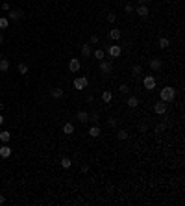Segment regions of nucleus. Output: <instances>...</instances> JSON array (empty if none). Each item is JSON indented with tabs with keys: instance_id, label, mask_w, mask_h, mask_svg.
<instances>
[{
	"instance_id": "f704fd0d",
	"label": "nucleus",
	"mask_w": 185,
	"mask_h": 206,
	"mask_svg": "<svg viewBox=\"0 0 185 206\" xmlns=\"http://www.w3.org/2000/svg\"><path fill=\"white\" fill-rule=\"evenodd\" d=\"M91 43L96 45V43H98V36H91Z\"/></svg>"
},
{
	"instance_id": "39448f33",
	"label": "nucleus",
	"mask_w": 185,
	"mask_h": 206,
	"mask_svg": "<svg viewBox=\"0 0 185 206\" xmlns=\"http://www.w3.org/2000/svg\"><path fill=\"white\" fill-rule=\"evenodd\" d=\"M80 67H81V63H80L78 58H72L71 61H68V71H71V73H78Z\"/></svg>"
},
{
	"instance_id": "ea45409f",
	"label": "nucleus",
	"mask_w": 185,
	"mask_h": 206,
	"mask_svg": "<svg viewBox=\"0 0 185 206\" xmlns=\"http://www.w3.org/2000/svg\"><path fill=\"white\" fill-rule=\"evenodd\" d=\"M4 43V36H2V33H0V45H2Z\"/></svg>"
},
{
	"instance_id": "20e7f679",
	"label": "nucleus",
	"mask_w": 185,
	"mask_h": 206,
	"mask_svg": "<svg viewBox=\"0 0 185 206\" xmlns=\"http://www.w3.org/2000/svg\"><path fill=\"white\" fill-rule=\"evenodd\" d=\"M100 71L104 74H109L113 71V63H111V61H107V59H100Z\"/></svg>"
},
{
	"instance_id": "bb28decb",
	"label": "nucleus",
	"mask_w": 185,
	"mask_h": 206,
	"mask_svg": "<svg viewBox=\"0 0 185 206\" xmlns=\"http://www.w3.org/2000/svg\"><path fill=\"white\" fill-rule=\"evenodd\" d=\"M89 121H93V125H98L100 115H98V113H89Z\"/></svg>"
},
{
	"instance_id": "423d86ee",
	"label": "nucleus",
	"mask_w": 185,
	"mask_h": 206,
	"mask_svg": "<svg viewBox=\"0 0 185 206\" xmlns=\"http://www.w3.org/2000/svg\"><path fill=\"white\" fill-rule=\"evenodd\" d=\"M120 52H122V49H120L119 45H111V46L107 49V54H109V56H111L113 59H115V58H119V56H120Z\"/></svg>"
},
{
	"instance_id": "f257e3e1",
	"label": "nucleus",
	"mask_w": 185,
	"mask_h": 206,
	"mask_svg": "<svg viewBox=\"0 0 185 206\" xmlns=\"http://www.w3.org/2000/svg\"><path fill=\"white\" fill-rule=\"evenodd\" d=\"M174 97H176V89H174L172 86L163 87V89H161V93H159V99H161L163 102H170V100H174Z\"/></svg>"
},
{
	"instance_id": "f3484780",
	"label": "nucleus",
	"mask_w": 185,
	"mask_h": 206,
	"mask_svg": "<svg viewBox=\"0 0 185 206\" xmlns=\"http://www.w3.org/2000/svg\"><path fill=\"white\" fill-rule=\"evenodd\" d=\"M71 165H72V160H71V158H61V167H63V169H71Z\"/></svg>"
},
{
	"instance_id": "9d476101",
	"label": "nucleus",
	"mask_w": 185,
	"mask_h": 206,
	"mask_svg": "<svg viewBox=\"0 0 185 206\" xmlns=\"http://www.w3.org/2000/svg\"><path fill=\"white\" fill-rule=\"evenodd\" d=\"M100 126L98 125H93L91 128H89V136H91V137H100Z\"/></svg>"
},
{
	"instance_id": "aec40b11",
	"label": "nucleus",
	"mask_w": 185,
	"mask_h": 206,
	"mask_svg": "<svg viewBox=\"0 0 185 206\" xmlns=\"http://www.w3.org/2000/svg\"><path fill=\"white\" fill-rule=\"evenodd\" d=\"M52 97L54 99H61V97H63V89H61V87H56V89H52Z\"/></svg>"
},
{
	"instance_id": "7c9ffc66",
	"label": "nucleus",
	"mask_w": 185,
	"mask_h": 206,
	"mask_svg": "<svg viewBox=\"0 0 185 206\" xmlns=\"http://www.w3.org/2000/svg\"><path fill=\"white\" fill-rule=\"evenodd\" d=\"M117 137H119V139H128V132H126V130H119Z\"/></svg>"
},
{
	"instance_id": "412c9836",
	"label": "nucleus",
	"mask_w": 185,
	"mask_h": 206,
	"mask_svg": "<svg viewBox=\"0 0 185 206\" xmlns=\"http://www.w3.org/2000/svg\"><path fill=\"white\" fill-rule=\"evenodd\" d=\"M111 99H113V93L111 91H104V93H102V100H104L106 104H107V102H111Z\"/></svg>"
},
{
	"instance_id": "1a4fd4ad",
	"label": "nucleus",
	"mask_w": 185,
	"mask_h": 206,
	"mask_svg": "<svg viewBox=\"0 0 185 206\" xmlns=\"http://www.w3.org/2000/svg\"><path fill=\"white\" fill-rule=\"evenodd\" d=\"M76 119H78L80 123H89V113L84 112V110H80V112L76 113Z\"/></svg>"
},
{
	"instance_id": "a19ab883",
	"label": "nucleus",
	"mask_w": 185,
	"mask_h": 206,
	"mask_svg": "<svg viewBox=\"0 0 185 206\" xmlns=\"http://www.w3.org/2000/svg\"><path fill=\"white\" fill-rule=\"evenodd\" d=\"M2 123H4V117H2V115H0V126H2Z\"/></svg>"
},
{
	"instance_id": "72a5a7b5",
	"label": "nucleus",
	"mask_w": 185,
	"mask_h": 206,
	"mask_svg": "<svg viewBox=\"0 0 185 206\" xmlns=\"http://www.w3.org/2000/svg\"><path fill=\"white\" fill-rule=\"evenodd\" d=\"M117 123H119L117 119H109V121H107V126H111V128H113V126H117Z\"/></svg>"
},
{
	"instance_id": "c9c22d12",
	"label": "nucleus",
	"mask_w": 185,
	"mask_h": 206,
	"mask_svg": "<svg viewBox=\"0 0 185 206\" xmlns=\"http://www.w3.org/2000/svg\"><path fill=\"white\" fill-rule=\"evenodd\" d=\"M2 9H6V11H9V4H8V2H4V4H2Z\"/></svg>"
},
{
	"instance_id": "7ed1b4c3",
	"label": "nucleus",
	"mask_w": 185,
	"mask_h": 206,
	"mask_svg": "<svg viewBox=\"0 0 185 206\" xmlns=\"http://www.w3.org/2000/svg\"><path fill=\"white\" fill-rule=\"evenodd\" d=\"M143 84H145V89H148V91H152V89H155V78L152 76V74H146L145 80H143Z\"/></svg>"
},
{
	"instance_id": "c756f323",
	"label": "nucleus",
	"mask_w": 185,
	"mask_h": 206,
	"mask_svg": "<svg viewBox=\"0 0 185 206\" xmlns=\"http://www.w3.org/2000/svg\"><path fill=\"white\" fill-rule=\"evenodd\" d=\"M119 91H120V93H124V95H128V93H130L128 84H120V86H119Z\"/></svg>"
},
{
	"instance_id": "4c0bfd02",
	"label": "nucleus",
	"mask_w": 185,
	"mask_h": 206,
	"mask_svg": "<svg viewBox=\"0 0 185 206\" xmlns=\"http://www.w3.org/2000/svg\"><path fill=\"white\" fill-rule=\"evenodd\" d=\"M148 2H150V0H139V4H143V6H146Z\"/></svg>"
},
{
	"instance_id": "58836bf2",
	"label": "nucleus",
	"mask_w": 185,
	"mask_h": 206,
	"mask_svg": "<svg viewBox=\"0 0 185 206\" xmlns=\"http://www.w3.org/2000/svg\"><path fill=\"white\" fill-rule=\"evenodd\" d=\"M4 202H6V197H4V195H0V204H4Z\"/></svg>"
},
{
	"instance_id": "a211bd4d",
	"label": "nucleus",
	"mask_w": 185,
	"mask_h": 206,
	"mask_svg": "<svg viewBox=\"0 0 185 206\" xmlns=\"http://www.w3.org/2000/svg\"><path fill=\"white\" fill-rule=\"evenodd\" d=\"M81 56H85V58L93 56V50H91V46H89V45H84V46H81Z\"/></svg>"
},
{
	"instance_id": "6e6552de",
	"label": "nucleus",
	"mask_w": 185,
	"mask_h": 206,
	"mask_svg": "<svg viewBox=\"0 0 185 206\" xmlns=\"http://www.w3.org/2000/svg\"><path fill=\"white\" fill-rule=\"evenodd\" d=\"M9 20H19V19H22V11L20 9H11L9 11V15H8Z\"/></svg>"
},
{
	"instance_id": "dca6fc26",
	"label": "nucleus",
	"mask_w": 185,
	"mask_h": 206,
	"mask_svg": "<svg viewBox=\"0 0 185 206\" xmlns=\"http://www.w3.org/2000/svg\"><path fill=\"white\" fill-rule=\"evenodd\" d=\"M120 36H122L120 30H117V28H115V30H109V37H111L113 41H119V39H120Z\"/></svg>"
},
{
	"instance_id": "2f4dec72",
	"label": "nucleus",
	"mask_w": 185,
	"mask_h": 206,
	"mask_svg": "<svg viewBox=\"0 0 185 206\" xmlns=\"http://www.w3.org/2000/svg\"><path fill=\"white\" fill-rule=\"evenodd\" d=\"M124 11H126V13H133V11H135V8H133L132 4H126V6H124Z\"/></svg>"
},
{
	"instance_id": "393cba45",
	"label": "nucleus",
	"mask_w": 185,
	"mask_h": 206,
	"mask_svg": "<svg viewBox=\"0 0 185 206\" xmlns=\"http://www.w3.org/2000/svg\"><path fill=\"white\" fill-rule=\"evenodd\" d=\"M8 26H9V19H8V17H0V28L6 30Z\"/></svg>"
},
{
	"instance_id": "f8f14e48",
	"label": "nucleus",
	"mask_w": 185,
	"mask_h": 206,
	"mask_svg": "<svg viewBox=\"0 0 185 206\" xmlns=\"http://www.w3.org/2000/svg\"><path fill=\"white\" fill-rule=\"evenodd\" d=\"M0 156H2V158H9L11 156V147L2 145V147H0Z\"/></svg>"
},
{
	"instance_id": "c85d7f7f",
	"label": "nucleus",
	"mask_w": 185,
	"mask_h": 206,
	"mask_svg": "<svg viewBox=\"0 0 185 206\" xmlns=\"http://www.w3.org/2000/svg\"><path fill=\"white\" fill-rule=\"evenodd\" d=\"M165 128H167V125H165V123H159V125L155 126V134H161V132H165Z\"/></svg>"
},
{
	"instance_id": "ddd939ff",
	"label": "nucleus",
	"mask_w": 185,
	"mask_h": 206,
	"mask_svg": "<svg viewBox=\"0 0 185 206\" xmlns=\"http://www.w3.org/2000/svg\"><path fill=\"white\" fill-rule=\"evenodd\" d=\"M135 13H137V15H141V17H146L148 15V8H146V6H143V4H139V6H137V9H135Z\"/></svg>"
},
{
	"instance_id": "4be33fe9",
	"label": "nucleus",
	"mask_w": 185,
	"mask_h": 206,
	"mask_svg": "<svg viewBox=\"0 0 185 206\" xmlns=\"http://www.w3.org/2000/svg\"><path fill=\"white\" fill-rule=\"evenodd\" d=\"M132 74H133V76H141V74H143V67L141 65H133L132 67Z\"/></svg>"
},
{
	"instance_id": "a878e982",
	"label": "nucleus",
	"mask_w": 185,
	"mask_h": 206,
	"mask_svg": "<svg viewBox=\"0 0 185 206\" xmlns=\"http://www.w3.org/2000/svg\"><path fill=\"white\" fill-rule=\"evenodd\" d=\"M168 45H170V41L167 37H159V49H167Z\"/></svg>"
},
{
	"instance_id": "79ce46f5",
	"label": "nucleus",
	"mask_w": 185,
	"mask_h": 206,
	"mask_svg": "<svg viewBox=\"0 0 185 206\" xmlns=\"http://www.w3.org/2000/svg\"><path fill=\"white\" fill-rule=\"evenodd\" d=\"M2 108H4V104H2V102H0V110H2Z\"/></svg>"
},
{
	"instance_id": "cd10ccee",
	"label": "nucleus",
	"mask_w": 185,
	"mask_h": 206,
	"mask_svg": "<svg viewBox=\"0 0 185 206\" xmlns=\"http://www.w3.org/2000/svg\"><path fill=\"white\" fill-rule=\"evenodd\" d=\"M19 73L20 74H28V65L26 63H19Z\"/></svg>"
},
{
	"instance_id": "6ab92c4d",
	"label": "nucleus",
	"mask_w": 185,
	"mask_h": 206,
	"mask_svg": "<svg viewBox=\"0 0 185 206\" xmlns=\"http://www.w3.org/2000/svg\"><path fill=\"white\" fill-rule=\"evenodd\" d=\"M93 56H94V58H96V59L100 61V59H104V56H106V52H104V50H102V49H96V50H93Z\"/></svg>"
},
{
	"instance_id": "5701e85b",
	"label": "nucleus",
	"mask_w": 185,
	"mask_h": 206,
	"mask_svg": "<svg viewBox=\"0 0 185 206\" xmlns=\"http://www.w3.org/2000/svg\"><path fill=\"white\" fill-rule=\"evenodd\" d=\"M0 139H2L4 143H8V141L11 139V134L8 132V130H4V132H0Z\"/></svg>"
},
{
	"instance_id": "37998d69",
	"label": "nucleus",
	"mask_w": 185,
	"mask_h": 206,
	"mask_svg": "<svg viewBox=\"0 0 185 206\" xmlns=\"http://www.w3.org/2000/svg\"><path fill=\"white\" fill-rule=\"evenodd\" d=\"M0 59H2V52H0Z\"/></svg>"
},
{
	"instance_id": "473e14b6",
	"label": "nucleus",
	"mask_w": 185,
	"mask_h": 206,
	"mask_svg": "<svg viewBox=\"0 0 185 206\" xmlns=\"http://www.w3.org/2000/svg\"><path fill=\"white\" fill-rule=\"evenodd\" d=\"M115 20H117V15H115V13H109L107 15V22H115Z\"/></svg>"
},
{
	"instance_id": "e433bc0d",
	"label": "nucleus",
	"mask_w": 185,
	"mask_h": 206,
	"mask_svg": "<svg viewBox=\"0 0 185 206\" xmlns=\"http://www.w3.org/2000/svg\"><path fill=\"white\" fill-rule=\"evenodd\" d=\"M87 171H89V165H87V163H85V165H81V173H87Z\"/></svg>"
},
{
	"instance_id": "f03ea898",
	"label": "nucleus",
	"mask_w": 185,
	"mask_h": 206,
	"mask_svg": "<svg viewBox=\"0 0 185 206\" xmlns=\"http://www.w3.org/2000/svg\"><path fill=\"white\" fill-rule=\"evenodd\" d=\"M72 86H74V89H78V91H84L89 86V80H87V76H78V78H74Z\"/></svg>"
},
{
	"instance_id": "9b49d317",
	"label": "nucleus",
	"mask_w": 185,
	"mask_h": 206,
	"mask_svg": "<svg viewBox=\"0 0 185 206\" xmlns=\"http://www.w3.org/2000/svg\"><path fill=\"white\" fill-rule=\"evenodd\" d=\"M126 104H128L130 108H137V106H139V99H137L135 95H130V97H128V102H126Z\"/></svg>"
},
{
	"instance_id": "4468645a",
	"label": "nucleus",
	"mask_w": 185,
	"mask_h": 206,
	"mask_svg": "<svg viewBox=\"0 0 185 206\" xmlns=\"http://www.w3.org/2000/svg\"><path fill=\"white\" fill-rule=\"evenodd\" d=\"M150 69H152V71H159L161 69V59H157V58L150 59Z\"/></svg>"
},
{
	"instance_id": "0eeeda50",
	"label": "nucleus",
	"mask_w": 185,
	"mask_h": 206,
	"mask_svg": "<svg viewBox=\"0 0 185 206\" xmlns=\"http://www.w3.org/2000/svg\"><path fill=\"white\" fill-rule=\"evenodd\" d=\"M154 112L157 113V115H163V113H165L167 112V102H157V104H154Z\"/></svg>"
},
{
	"instance_id": "b1692460",
	"label": "nucleus",
	"mask_w": 185,
	"mask_h": 206,
	"mask_svg": "<svg viewBox=\"0 0 185 206\" xmlns=\"http://www.w3.org/2000/svg\"><path fill=\"white\" fill-rule=\"evenodd\" d=\"M8 69H9V61H8V59H0V71L6 73Z\"/></svg>"
},
{
	"instance_id": "2eb2a0df",
	"label": "nucleus",
	"mask_w": 185,
	"mask_h": 206,
	"mask_svg": "<svg viewBox=\"0 0 185 206\" xmlns=\"http://www.w3.org/2000/svg\"><path fill=\"white\" fill-rule=\"evenodd\" d=\"M63 134H67V136L74 134V125H72V123H65V125H63Z\"/></svg>"
}]
</instances>
